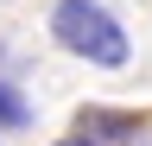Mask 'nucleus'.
<instances>
[{"label":"nucleus","mask_w":152,"mask_h":146,"mask_svg":"<svg viewBox=\"0 0 152 146\" xmlns=\"http://www.w3.org/2000/svg\"><path fill=\"white\" fill-rule=\"evenodd\" d=\"M51 38L64 45L70 57L95 64V70H121V64L133 57L127 26L114 19L102 0H57V7H51Z\"/></svg>","instance_id":"nucleus-1"},{"label":"nucleus","mask_w":152,"mask_h":146,"mask_svg":"<svg viewBox=\"0 0 152 146\" xmlns=\"http://www.w3.org/2000/svg\"><path fill=\"white\" fill-rule=\"evenodd\" d=\"M76 146H152V127L127 108H83L70 127Z\"/></svg>","instance_id":"nucleus-2"},{"label":"nucleus","mask_w":152,"mask_h":146,"mask_svg":"<svg viewBox=\"0 0 152 146\" xmlns=\"http://www.w3.org/2000/svg\"><path fill=\"white\" fill-rule=\"evenodd\" d=\"M0 127H32V102L0 76Z\"/></svg>","instance_id":"nucleus-3"},{"label":"nucleus","mask_w":152,"mask_h":146,"mask_svg":"<svg viewBox=\"0 0 152 146\" xmlns=\"http://www.w3.org/2000/svg\"><path fill=\"white\" fill-rule=\"evenodd\" d=\"M57 146H76V140H57Z\"/></svg>","instance_id":"nucleus-4"}]
</instances>
